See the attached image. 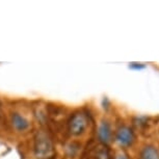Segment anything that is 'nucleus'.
I'll return each mask as SVG.
<instances>
[{
    "instance_id": "f257e3e1",
    "label": "nucleus",
    "mask_w": 159,
    "mask_h": 159,
    "mask_svg": "<svg viewBox=\"0 0 159 159\" xmlns=\"http://www.w3.org/2000/svg\"><path fill=\"white\" fill-rule=\"evenodd\" d=\"M34 155L38 159H53L55 149L53 139L46 130H39L34 136Z\"/></svg>"
},
{
    "instance_id": "f03ea898",
    "label": "nucleus",
    "mask_w": 159,
    "mask_h": 159,
    "mask_svg": "<svg viewBox=\"0 0 159 159\" xmlns=\"http://www.w3.org/2000/svg\"><path fill=\"white\" fill-rule=\"evenodd\" d=\"M91 124L89 116L83 110H77L72 113L67 123L68 131L73 136H80L84 134Z\"/></svg>"
},
{
    "instance_id": "7ed1b4c3",
    "label": "nucleus",
    "mask_w": 159,
    "mask_h": 159,
    "mask_svg": "<svg viewBox=\"0 0 159 159\" xmlns=\"http://www.w3.org/2000/svg\"><path fill=\"white\" fill-rule=\"evenodd\" d=\"M116 140L122 147H131L135 142V134L128 126H121L116 132Z\"/></svg>"
},
{
    "instance_id": "20e7f679",
    "label": "nucleus",
    "mask_w": 159,
    "mask_h": 159,
    "mask_svg": "<svg viewBox=\"0 0 159 159\" xmlns=\"http://www.w3.org/2000/svg\"><path fill=\"white\" fill-rule=\"evenodd\" d=\"M88 159H111V153L107 145L98 143L89 149Z\"/></svg>"
},
{
    "instance_id": "39448f33",
    "label": "nucleus",
    "mask_w": 159,
    "mask_h": 159,
    "mask_svg": "<svg viewBox=\"0 0 159 159\" xmlns=\"http://www.w3.org/2000/svg\"><path fill=\"white\" fill-rule=\"evenodd\" d=\"M98 139L99 142L104 145H107L112 140V129L110 123L106 120L101 121L98 127Z\"/></svg>"
},
{
    "instance_id": "423d86ee",
    "label": "nucleus",
    "mask_w": 159,
    "mask_h": 159,
    "mask_svg": "<svg viewBox=\"0 0 159 159\" xmlns=\"http://www.w3.org/2000/svg\"><path fill=\"white\" fill-rule=\"evenodd\" d=\"M11 125L14 126V128L16 129L17 131L23 132L28 130L29 127H30V123L27 119L24 116L20 115L19 112H13L11 116Z\"/></svg>"
},
{
    "instance_id": "0eeeda50",
    "label": "nucleus",
    "mask_w": 159,
    "mask_h": 159,
    "mask_svg": "<svg viewBox=\"0 0 159 159\" xmlns=\"http://www.w3.org/2000/svg\"><path fill=\"white\" fill-rule=\"evenodd\" d=\"M140 159H159V151L154 146H145L139 154Z\"/></svg>"
},
{
    "instance_id": "6e6552de",
    "label": "nucleus",
    "mask_w": 159,
    "mask_h": 159,
    "mask_svg": "<svg viewBox=\"0 0 159 159\" xmlns=\"http://www.w3.org/2000/svg\"><path fill=\"white\" fill-rule=\"evenodd\" d=\"M67 155L69 157H75L77 155L78 151H79V143H71L70 145L67 146Z\"/></svg>"
},
{
    "instance_id": "1a4fd4ad",
    "label": "nucleus",
    "mask_w": 159,
    "mask_h": 159,
    "mask_svg": "<svg viewBox=\"0 0 159 159\" xmlns=\"http://www.w3.org/2000/svg\"><path fill=\"white\" fill-rule=\"evenodd\" d=\"M146 66L143 64H131L130 68L131 69H135V70H140V69H143Z\"/></svg>"
},
{
    "instance_id": "9d476101",
    "label": "nucleus",
    "mask_w": 159,
    "mask_h": 159,
    "mask_svg": "<svg viewBox=\"0 0 159 159\" xmlns=\"http://www.w3.org/2000/svg\"><path fill=\"white\" fill-rule=\"evenodd\" d=\"M116 159H129L126 155H119Z\"/></svg>"
}]
</instances>
